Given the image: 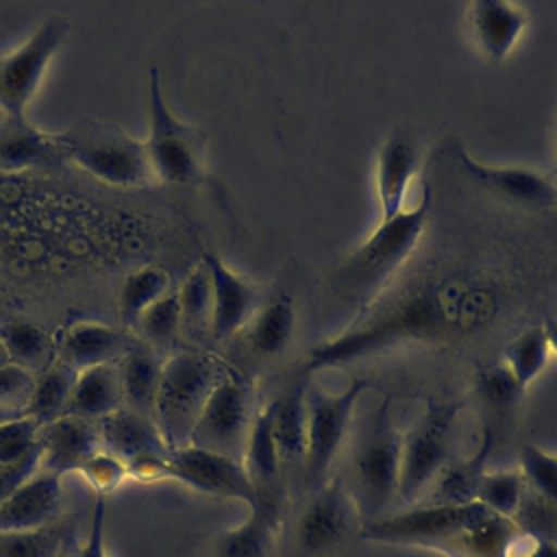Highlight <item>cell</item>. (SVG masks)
<instances>
[{
	"label": "cell",
	"mask_w": 557,
	"mask_h": 557,
	"mask_svg": "<svg viewBox=\"0 0 557 557\" xmlns=\"http://www.w3.org/2000/svg\"><path fill=\"white\" fill-rule=\"evenodd\" d=\"M500 309L498 285L470 272H446L372 305L344 333L307 357V372L344 366L407 342H437L485 329Z\"/></svg>",
	"instance_id": "6da1fadb"
},
{
	"label": "cell",
	"mask_w": 557,
	"mask_h": 557,
	"mask_svg": "<svg viewBox=\"0 0 557 557\" xmlns=\"http://www.w3.org/2000/svg\"><path fill=\"white\" fill-rule=\"evenodd\" d=\"M433 209L431 185L420 200L392 220L379 222L368 237L339 263L337 281L352 296H372L418 248Z\"/></svg>",
	"instance_id": "7a4b0ae2"
},
{
	"label": "cell",
	"mask_w": 557,
	"mask_h": 557,
	"mask_svg": "<svg viewBox=\"0 0 557 557\" xmlns=\"http://www.w3.org/2000/svg\"><path fill=\"white\" fill-rule=\"evenodd\" d=\"M228 368L209 352L178 350L163 359L152 418L170 450L189 444L198 416Z\"/></svg>",
	"instance_id": "3957f363"
},
{
	"label": "cell",
	"mask_w": 557,
	"mask_h": 557,
	"mask_svg": "<svg viewBox=\"0 0 557 557\" xmlns=\"http://www.w3.org/2000/svg\"><path fill=\"white\" fill-rule=\"evenodd\" d=\"M65 161L111 187H146L154 183L144 139L111 122L81 120L57 133Z\"/></svg>",
	"instance_id": "277c9868"
},
{
	"label": "cell",
	"mask_w": 557,
	"mask_h": 557,
	"mask_svg": "<svg viewBox=\"0 0 557 557\" xmlns=\"http://www.w3.org/2000/svg\"><path fill=\"white\" fill-rule=\"evenodd\" d=\"M403 433L389 416V400L374 411L350 453V496L359 516L374 520L398 498Z\"/></svg>",
	"instance_id": "5b68a950"
},
{
	"label": "cell",
	"mask_w": 557,
	"mask_h": 557,
	"mask_svg": "<svg viewBox=\"0 0 557 557\" xmlns=\"http://www.w3.org/2000/svg\"><path fill=\"white\" fill-rule=\"evenodd\" d=\"M154 181L194 185L205 174V139L198 126L172 113L161 89L159 67L148 72V137L144 139Z\"/></svg>",
	"instance_id": "8992f818"
},
{
	"label": "cell",
	"mask_w": 557,
	"mask_h": 557,
	"mask_svg": "<svg viewBox=\"0 0 557 557\" xmlns=\"http://www.w3.org/2000/svg\"><path fill=\"white\" fill-rule=\"evenodd\" d=\"M368 389V379H352L342 394H331L320 387H307V446L302 466V487L320 490L331 476L337 453L350 431L352 413L361 394Z\"/></svg>",
	"instance_id": "52a82bcc"
},
{
	"label": "cell",
	"mask_w": 557,
	"mask_h": 557,
	"mask_svg": "<svg viewBox=\"0 0 557 557\" xmlns=\"http://www.w3.org/2000/svg\"><path fill=\"white\" fill-rule=\"evenodd\" d=\"M461 405L429 400L420 418L403 433L398 498L413 503L433 485L453 455V431Z\"/></svg>",
	"instance_id": "ba28073f"
},
{
	"label": "cell",
	"mask_w": 557,
	"mask_h": 557,
	"mask_svg": "<svg viewBox=\"0 0 557 557\" xmlns=\"http://www.w3.org/2000/svg\"><path fill=\"white\" fill-rule=\"evenodd\" d=\"M67 33L70 24L61 15H50L15 50L0 57V111L4 117L26 120L28 104Z\"/></svg>",
	"instance_id": "9c48e42d"
},
{
	"label": "cell",
	"mask_w": 557,
	"mask_h": 557,
	"mask_svg": "<svg viewBox=\"0 0 557 557\" xmlns=\"http://www.w3.org/2000/svg\"><path fill=\"white\" fill-rule=\"evenodd\" d=\"M255 411L250 381L228 368L209 394L189 444L242 461Z\"/></svg>",
	"instance_id": "30bf717a"
},
{
	"label": "cell",
	"mask_w": 557,
	"mask_h": 557,
	"mask_svg": "<svg viewBox=\"0 0 557 557\" xmlns=\"http://www.w3.org/2000/svg\"><path fill=\"white\" fill-rule=\"evenodd\" d=\"M481 503L446 505L426 503L413 505L394 513L379 516L363 522L359 535L372 542L387 544H429V546H455L461 531L483 511Z\"/></svg>",
	"instance_id": "8fae6325"
},
{
	"label": "cell",
	"mask_w": 557,
	"mask_h": 557,
	"mask_svg": "<svg viewBox=\"0 0 557 557\" xmlns=\"http://www.w3.org/2000/svg\"><path fill=\"white\" fill-rule=\"evenodd\" d=\"M98 431L102 448L126 463L128 476L144 481L165 479V463L172 450L152 416L120 407L98 420Z\"/></svg>",
	"instance_id": "7c38bea8"
},
{
	"label": "cell",
	"mask_w": 557,
	"mask_h": 557,
	"mask_svg": "<svg viewBox=\"0 0 557 557\" xmlns=\"http://www.w3.org/2000/svg\"><path fill=\"white\" fill-rule=\"evenodd\" d=\"M163 476L207 496L239 500L248 507L257 505V492L244 463L213 450L191 444L172 450Z\"/></svg>",
	"instance_id": "4fadbf2b"
},
{
	"label": "cell",
	"mask_w": 557,
	"mask_h": 557,
	"mask_svg": "<svg viewBox=\"0 0 557 557\" xmlns=\"http://www.w3.org/2000/svg\"><path fill=\"white\" fill-rule=\"evenodd\" d=\"M359 509L337 476H331L320 490L311 492V498L302 507L296 527L294 542L302 555H320L339 546L355 529Z\"/></svg>",
	"instance_id": "5bb4252c"
},
{
	"label": "cell",
	"mask_w": 557,
	"mask_h": 557,
	"mask_svg": "<svg viewBox=\"0 0 557 557\" xmlns=\"http://www.w3.org/2000/svg\"><path fill=\"white\" fill-rule=\"evenodd\" d=\"M202 261L211 278V326L213 339L224 342L242 333L261 307L255 283L228 268L218 255L205 252Z\"/></svg>",
	"instance_id": "9a60e30c"
},
{
	"label": "cell",
	"mask_w": 557,
	"mask_h": 557,
	"mask_svg": "<svg viewBox=\"0 0 557 557\" xmlns=\"http://www.w3.org/2000/svg\"><path fill=\"white\" fill-rule=\"evenodd\" d=\"M139 342L133 333L100 320H74L54 337L57 359L74 372L120 361Z\"/></svg>",
	"instance_id": "2e32d148"
},
{
	"label": "cell",
	"mask_w": 557,
	"mask_h": 557,
	"mask_svg": "<svg viewBox=\"0 0 557 557\" xmlns=\"http://www.w3.org/2000/svg\"><path fill=\"white\" fill-rule=\"evenodd\" d=\"M457 163L474 183L511 202L524 207H553L557 202L555 181L540 170L524 165H490L472 159L466 150L457 152Z\"/></svg>",
	"instance_id": "e0dca14e"
},
{
	"label": "cell",
	"mask_w": 557,
	"mask_h": 557,
	"mask_svg": "<svg viewBox=\"0 0 557 557\" xmlns=\"http://www.w3.org/2000/svg\"><path fill=\"white\" fill-rule=\"evenodd\" d=\"M242 463L255 485L257 505L281 513L283 496V466L274 440V400L255 411Z\"/></svg>",
	"instance_id": "ac0fdd59"
},
{
	"label": "cell",
	"mask_w": 557,
	"mask_h": 557,
	"mask_svg": "<svg viewBox=\"0 0 557 557\" xmlns=\"http://www.w3.org/2000/svg\"><path fill=\"white\" fill-rule=\"evenodd\" d=\"M466 20L476 50L490 63L507 61L529 26L527 11L503 0L470 2Z\"/></svg>",
	"instance_id": "d6986e66"
},
{
	"label": "cell",
	"mask_w": 557,
	"mask_h": 557,
	"mask_svg": "<svg viewBox=\"0 0 557 557\" xmlns=\"http://www.w3.org/2000/svg\"><path fill=\"white\" fill-rule=\"evenodd\" d=\"M420 152L416 141L405 133H392L376 152L374 187L379 202V222L392 220L405 209L413 176L418 174Z\"/></svg>",
	"instance_id": "ffe728a7"
},
{
	"label": "cell",
	"mask_w": 557,
	"mask_h": 557,
	"mask_svg": "<svg viewBox=\"0 0 557 557\" xmlns=\"http://www.w3.org/2000/svg\"><path fill=\"white\" fill-rule=\"evenodd\" d=\"M100 448L102 444L98 422L65 413L39 429V470L59 476H65L67 472H78L83 463Z\"/></svg>",
	"instance_id": "44dd1931"
},
{
	"label": "cell",
	"mask_w": 557,
	"mask_h": 557,
	"mask_svg": "<svg viewBox=\"0 0 557 557\" xmlns=\"http://www.w3.org/2000/svg\"><path fill=\"white\" fill-rule=\"evenodd\" d=\"M59 474L39 470L0 503V531H30L57 522L63 503Z\"/></svg>",
	"instance_id": "7402d4cb"
},
{
	"label": "cell",
	"mask_w": 557,
	"mask_h": 557,
	"mask_svg": "<svg viewBox=\"0 0 557 557\" xmlns=\"http://www.w3.org/2000/svg\"><path fill=\"white\" fill-rule=\"evenodd\" d=\"M65 161L59 135L35 128L28 120L4 117L0 122V170L22 172L52 168Z\"/></svg>",
	"instance_id": "603a6c76"
},
{
	"label": "cell",
	"mask_w": 557,
	"mask_h": 557,
	"mask_svg": "<svg viewBox=\"0 0 557 557\" xmlns=\"http://www.w3.org/2000/svg\"><path fill=\"white\" fill-rule=\"evenodd\" d=\"M496 429L485 422L481 426V437L472 455L461 459H450L437 479L433 481L431 503H446V505H468L476 503V490L487 472V461L496 448Z\"/></svg>",
	"instance_id": "cb8c5ba5"
},
{
	"label": "cell",
	"mask_w": 557,
	"mask_h": 557,
	"mask_svg": "<svg viewBox=\"0 0 557 557\" xmlns=\"http://www.w3.org/2000/svg\"><path fill=\"white\" fill-rule=\"evenodd\" d=\"M307 383H296L274 398V440L283 466V476L287 472L298 474L302 483L305 446H307Z\"/></svg>",
	"instance_id": "d4e9b609"
},
{
	"label": "cell",
	"mask_w": 557,
	"mask_h": 557,
	"mask_svg": "<svg viewBox=\"0 0 557 557\" xmlns=\"http://www.w3.org/2000/svg\"><path fill=\"white\" fill-rule=\"evenodd\" d=\"M122 407L120 366L102 363L76 372L65 413L98 422Z\"/></svg>",
	"instance_id": "484cf974"
},
{
	"label": "cell",
	"mask_w": 557,
	"mask_h": 557,
	"mask_svg": "<svg viewBox=\"0 0 557 557\" xmlns=\"http://www.w3.org/2000/svg\"><path fill=\"white\" fill-rule=\"evenodd\" d=\"M117 366L122 381V407L144 416H152L163 370V357L152 348L137 344L117 361Z\"/></svg>",
	"instance_id": "4316f807"
},
{
	"label": "cell",
	"mask_w": 557,
	"mask_h": 557,
	"mask_svg": "<svg viewBox=\"0 0 557 557\" xmlns=\"http://www.w3.org/2000/svg\"><path fill=\"white\" fill-rule=\"evenodd\" d=\"M294 329H296L294 300L287 294H281L274 300L259 307V311L252 315V320L244 329V335L252 352L261 357H276L289 346L294 337Z\"/></svg>",
	"instance_id": "83f0119b"
},
{
	"label": "cell",
	"mask_w": 557,
	"mask_h": 557,
	"mask_svg": "<svg viewBox=\"0 0 557 557\" xmlns=\"http://www.w3.org/2000/svg\"><path fill=\"white\" fill-rule=\"evenodd\" d=\"M276 529L278 511L263 505H252L244 522L218 537L213 557H268Z\"/></svg>",
	"instance_id": "f1b7e54d"
},
{
	"label": "cell",
	"mask_w": 557,
	"mask_h": 557,
	"mask_svg": "<svg viewBox=\"0 0 557 557\" xmlns=\"http://www.w3.org/2000/svg\"><path fill=\"white\" fill-rule=\"evenodd\" d=\"M172 289L170 274L157 263H146L128 272L117 289V313L122 329L133 333L139 315Z\"/></svg>",
	"instance_id": "f546056e"
},
{
	"label": "cell",
	"mask_w": 557,
	"mask_h": 557,
	"mask_svg": "<svg viewBox=\"0 0 557 557\" xmlns=\"http://www.w3.org/2000/svg\"><path fill=\"white\" fill-rule=\"evenodd\" d=\"M74 381L76 372L54 357L52 363L37 372L35 387L24 409V416L33 418L39 426L65 416Z\"/></svg>",
	"instance_id": "4dcf8cb0"
},
{
	"label": "cell",
	"mask_w": 557,
	"mask_h": 557,
	"mask_svg": "<svg viewBox=\"0 0 557 557\" xmlns=\"http://www.w3.org/2000/svg\"><path fill=\"white\" fill-rule=\"evenodd\" d=\"M0 344L11 363H17L30 372H41L54 361V337H50L39 324L28 320H7L0 324Z\"/></svg>",
	"instance_id": "1f68e13d"
},
{
	"label": "cell",
	"mask_w": 557,
	"mask_h": 557,
	"mask_svg": "<svg viewBox=\"0 0 557 557\" xmlns=\"http://www.w3.org/2000/svg\"><path fill=\"white\" fill-rule=\"evenodd\" d=\"M548 357H550V346H548L544 324H533L507 342L503 352V363L509 368L520 389L527 392L531 383L548 366Z\"/></svg>",
	"instance_id": "d6a6232c"
},
{
	"label": "cell",
	"mask_w": 557,
	"mask_h": 557,
	"mask_svg": "<svg viewBox=\"0 0 557 557\" xmlns=\"http://www.w3.org/2000/svg\"><path fill=\"white\" fill-rule=\"evenodd\" d=\"M181 309L176 298V287H172L163 298H159L152 307H148L133 326V335L139 344L152 348L161 355L176 344L181 335Z\"/></svg>",
	"instance_id": "836d02e7"
},
{
	"label": "cell",
	"mask_w": 557,
	"mask_h": 557,
	"mask_svg": "<svg viewBox=\"0 0 557 557\" xmlns=\"http://www.w3.org/2000/svg\"><path fill=\"white\" fill-rule=\"evenodd\" d=\"M181 326L187 333H202L211 326V278L200 259L176 287Z\"/></svg>",
	"instance_id": "e575fe53"
},
{
	"label": "cell",
	"mask_w": 557,
	"mask_h": 557,
	"mask_svg": "<svg viewBox=\"0 0 557 557\" xmlns=\"http://www.w3.org/2000/svg\"><path fill=\"white\" fill-rule=\"evenodd\" d=\"M65 527L52 522L30 531H0V557H63Z\"/></svg>",
	"instance_id": "d590c367"
},
{
	"label": "cell",
	"mask_w": 557,
	"mask_h": 557,
	"mask_svg": "<svg viewBox=\"0 0 557 557\" xmlns=\"http://www.w3.org/2000/svg\"><path fill=\"white\" fill-rule=\"evenodd\" d=\"M524 492L527 483L520 470L485 472L476 490V503H481L496 516L513 520Z\"/></svg>",
	"instance_id": "8d00e7d4"
},
{
	"label": "cell",
	"mask_w": 557,
	"mask_h": 557,
	"mask_svg": "<svg viewBox=\"0 0 557 557\" xmlns=\"http://www.w3.org/2000/svg\"><path fill=\"white\" fill-rule=\"evenodd\" d=\"M474 387L479 400L492 411L494 418L509 416L524 396V392L520 389V385L516 383V379L511 376L509 368L503 361L481 368Z\"/></svg>",
	"instance_id": "74e56055"
},
{
	"label": "cell",
	"mask_w": 557,
	"mask_h": 557,
	"mask_svg": "<svg viewBox=\"0 0 557 557\" xmlns=\"http://www.w3.org/2000/svg\"><path fill=\"white\" fill-rule=\"evenodd\" d=\"M531 492L557 507V455L535 444H522L520 468Z\"/></svg>",
	"instance_id": "f35d334b"
},
{
	"label": "cell",
	"mask_w": 557,
	"mask_h": 557,
	"mask_svg": "<svg viewBox=\"0 0 557 557\" xmlns=\"http://www.w3.org/2000/svg\"><path fill=\"white\" fill-rule=\"evenodd\" d=\"M513 524L524 533L557 542V507L529 487L513 516Z\"/></svg>",
	"instance_id": "ab89813d"
},
{
	"label": "cell",
	"mask_w": 557,
	"mask_h": 557,
	"mask_svg": "<svg viewBox=\"0 0 557 557\" xmlns=\"http://www.w3.org/2000/svg\"><path fill=\"white\" fill-rule=\"evenodd\" d=\"M39 424L28 416H17L0 424V463H11L28 453H33L39 444Z\"/></svg>",
	"instance_id": "60d3db41"
},
{
	"label": "cell",
	"mask_w": 557,
	"mask_h": 557,
	"mask_svg": "<svg viewBox=\"0 0 557 557\" xmlns=\"http://www.w3.org/2000/svg\"><path fill=\"white\" fill-rule=\"evenodd\" d=\"M85 481L94 487L96 496H107L117 490L128 479V468L122 459L100 448L94 457H89L78 470Z\"/></svg>",
	"instance_id": "b9f144b4"
},
{
	"label": "cell",
	"mask_w": 557,
	"mask_h": 557,
	"mask_svg": "<svg viewBox=\"0 0 557 557\" xmlns=\"http://www.w3.org/2000/svg\"><path fill=\"white\" fill-rule=\"evenodd\" d=\"M35 376H37L35 372L17 363H11V361L2 363L0 366V405L11 411L24 413L35 387Z\"/></svg>",
	"instance_id": "7bdbcfd3"
},
{
	"label": "cell",
	"mask_w": 557,
	"mask_h": 557,
	"mask_svg": "<svg viewBox=\"0 0 557 557\" xmlns=\"http://www.w3.org/2000/svg\"><path fill=\"white\" fill-rule=\"evenodd\" d=\"M39 468H41L39 444L26 457L11 463H0V503L7 500L15 490H20L30 476H35Z\"/></svg>",
	"instance_id": "ee69618b"
},
{
	"label": "cell",
	"mask_w": 557,
	"mask_h": 557,
	"mask_svg": "<svg viewBox=\"0 0 557 557\" xmlns=\"http://www.w3.org/2000/svg\"><path fill=\"white\" fill-rule=\"evenodd\" d=\"M500 557H557V542L516 529Z\"/></svg>",
	"instance_id": "f6af8a7d"
},
{
	"label": "cell",
	"mask_w": 557,
	"mask_h": 557,
	"mask_svg": "<svg viewBox=\"0 0 557 557\" xmlns=\"http://www.w3.org/2000/svg\"><path fill=\"white\" fill-rule=\"evenodd\" d=\"M104 518H107L104 496H96V503L91 509V520H89V531H87L76 557H109L107 544H104Z\"/></svg>",
	"instance_id": "bcb514c9"
},
{
	"label": "cell",
	"mask_w": 557,
	"mask_h": 557,
	"mask_svg": "<svg viewBox=\"0 0 557 557\" xmlns=\"http://www.w3.org/2000/svg\"><path fill=\"white\" fill-rule=\"evenodd\" d=\"M544 331H546V337H548V346H550V352L557 355V318L548 320L544 324Z\"/></svg>",
	"instance_id": "7dc6e473"
},
{
	"label": "cell",
	"mask_w": 557,
	"mask_h": 557,
	"mask_svg": "<svg viewBox=\"0 0 557 557\" xmlns=\"http://www.w3.org/2000/svg\"><path fill=\"white\" fill-rule=\"evenodd\" d=\"M17 416H24V413L11 411V409H7V407H2V405H0V424H2V422H7V420H13V418H17Z\"/></svg>",
	"instance_id": "c3c4849f"
}]
</instances>
